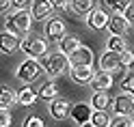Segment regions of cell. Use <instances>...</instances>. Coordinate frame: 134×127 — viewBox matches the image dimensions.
Wrapping results in <instances>:
<instances>
[{"label": "cell", "instance_id": "cell-7", "mask_svg": "<svg viewBox=\"0 0 134 127\" xmlns=\"http://www.w3.org/2000/svg\"><path fill=\"white\" fill-rule=\"evenodd\" d=\"M48 112H50V116H52L54 121H65V118L69 116V112H71V104L67 99H63V97H56V99L50 101Z\"/></svg>", "mask_w": 134, "mask_h": 127}, {"label": "cell", "instance_id": "cell-23", "mask_svg": "<svg viewBox=\"0 0 134 127\" xmlns=\"http://www.w3.org/2000/svg\"><path fill=\"white\" fill-rule=\"evenodd\" d=\"M106 50H113V52L121 54L123 50H128V43H125V39L121 35H110L106 39Z\"/></svg>", "mask_w": 134, "mask_h": 127}, {"label": "cell", "instance_id": "cell-13", "mask_svg": "<svg viewBox=\"0 0 134 127\" xmlns=\"http://www.w3.org/2000/svg\"><path fill=\"white\" fill-rule=\"evenodd\" d=\"M106 28L110 30V35H121V37H125L130 24H128V20L123 17V13H113L110 20H108V26H106Z\"/></svg>", "mask_w": 134, "mask_h": 127}, {"label": "cell", "instance_id": "cell-15", "mask_svg": "<svg viewBox=\"0 0 134 127\" xmlns=\"http://www.w3.org/2000/svg\"><path fill=\"white\" fill-rule=\"evenodd\" d=\"M113 84H115V78H113V73H108V71H99V73L93 75V80H91L93 90H108V88H113Z\"/></svg>", "mask_w": 134, "mask_h": 127}, {"label": "cell", "instance_id": "cell-3", "mask_svg": "<svg viewBox=\"0 0 134 127\" xmlns=\"http://www.w3.org/2000/svg\"><path fill=\"white\" fill-rule=\"evenodd\" d=\"M20 50L28 58L43 56V54H48V39H41V37H35V35H26L20 41Z\"/></svg>", "mask_w": 134, "mask_h": 127}, {"label": "cell", "instance_id": "cell-28", "mask_svg": "<svg viewBox=\"0 0 134 127\" xmlns=\"http://www.w3.org/2000/svg\"><path fill=\"white\" fill-rule=\"evenodd\" d=\"M132 61H134V52H132V50H123V52L119 54V65H121V69H130Z\"/></svg>", "mask_w": 134, "mask_h": 127}, {"label": "cell", "instance_id": "cell-29", "mask_svg": "<svg viewBox=\"0 0 134 127\" xmlns=\"http://www.w3.org/2000/svg\"><path fill=\"white\" fill-rule=\"evenodd\" d=\"M121 90L123 93H132V95H134V73H128L121 80Z\"/></svg>", "mask_w": 134, "mask_h": 127}, {"label": "cell", "instance_id": "cell-1", "mask_svg": "<svg viewBox=\"0 0 134 127\" xmlns=\"http://www.w3.org/2000/svg\"><path fill=\"white\" fill-rule=\"evenodd\" d=\"M41 67H43V71L50 75V78H61V75L69 73L71 69V58L63 54L61 50H56V52H48L43 56V61H41Z\"/></svg>", "mask_w": 134, "mask_h": 127}, {"label": "cell", "instance_id": "cell-19", "mask_svg": "<svg viewBox=\"0 0 134 127\" xmlns=\"http://www.w3.org/2000/svg\"><path fill=\"white\" fill-rule=\"evenodd\" d=\"M37 99H39V95H37V93L32 90L30 86H28V84H24V86L18 90V104H20V106H24V108H30Z\"/></svg>", "mask_w": 134, "mask_h": 127}, {"label": "cell", "instance_id": "cell-14", "mask_svg": "<svg viewBox=\"0 0 134 127\" xmlns=\"http://www.w3.org/2000/svg\"><path fill=\"white\" fill-rule=\"evenodd\" d=\"M52 2L50 0H35V2H30V13L35 20H46L52 15Z\"/></svg>", "mask_w": 134, "mask_h": 127}, {"label": "cell", "instance_id": "cell-33", "mask_svg": "<svg viewBox=\"0 0 134 127\" xmlns=\"http://www.w3.org/2000/svg\"><path fill=\"white\" fill-rule=\"evenodd\" d=\"M11 4L15 7V9H26V7L30 4V0H11Z\"/></svg>", "mask_w": 134, "mask_h": 127}, {"label": "cell", "instance_id": "cell-20", "mask_svg": "<svg viewBox=\"0 0 134 127\" xmlns=\"http://www.w3.org/2000/svg\"><path fill=\"white\" fill-rule=\"evenodd\" d=\"M39 99H43V101H52V99H56V95H58V86H56V82L54 80H50V82H43L39 86Z\"/></svg>", "mask_w": 134, "mask_h": 127}, {"label": "cell", "instance_id": "cell-4", "mask_svg": "<svg viewBox=\"0 0 134 127\" xmlns=\"http://www.w3.org/2000/svg\"><path fill=\"white\" fill-rule=\"evenodd\" d=\"M41 71H43V67H41V63H37V58H26L24 63H20L18 71H15V78L24 84H30L41 75Z\"/></svg>", "mask_w": 134, "mask_h": 127}, {"label": "cell", "instance_id": "cell-26", "mask_svg": "<svg viewBox=\"0 0 134 127\" xmlns=\"http://www.w3.org/2000/svg\"><path fill=\"white\" fill-rule=\"evenodd\" d=\"M108 127H134V116H117L110 121Z\"/></svg>", "mask_w": 134, "mask_h": 127}, {"label": "cell", "instance_id": "cell-36", "mask_svg": "<svg viewBox=\"0 0 134 127\" xmlns=\"http://www.w3.org/2000/svg\"><path fill=\"white\" fill-rule=\"evenodd\" d=\"M130 73H134V61H132V65H130Z\"/></svg>", "mask_w": 134, "mask_h": 127}, {"label": "cell", "instance_id": "cell-32", "mask_svg": "<svg viewBox=\"0 0 134 127\" xmlns=\"http://www.w3.org/2000/svg\"><path fill=\"white\" fill-rule=\"evenodd\" d=\"M123 17L128 20V24H134V2H132V4L128 7V9L123 11Z\"/></svg>", "mask_w": 134, "mask_h": 127}, {"label": "cell", "instance_id": "cell-34", "mask_svg": "<svg viewBox=\"0 0 134 127\" xmlns=\"http://www.w3.org/2000/svg\"><path fill=\"white\" fill-rule=\"evenodd\" d=\"M11 0H0V15H2V13H7V11H9L11 9Z\"/></svg>", "mask_w": 134, "mask_h": 127}, {"label": "cell", "instance_id": "cell-25", "mask_svg": "<svg viewBox=\"0 0 134 127\" xmlns=\"http://www.w3.org/2000/svg\"><path fill=\"white\" fill-rule=\"evenodd\" d=\"M104 2H106V7H108L113 13H123V11L132 4V0H104Z\"/></svg>", "mask_w": 134, "mask_h": 127}, {"label": "cell", "instance_id": "cell-12", "mask_svg": "<svg viewBox=\"0 0 134 127\" xmlns=\"http://www.w3.org/2000/svg\"><path fill=\"white\" fill-rule=\"evenodd\" d=\"M20 41L22 39L15 32H9V30L0 32V52L2 54H13L15 50H20Z\"/></svg>", "mask_w": 134, "mask_h": 127}, {"label": "cell", "instance_id": "cell-17", "mask_svg": "<svg viewBox=\"0 0 134 127\" xmlns=\"http://www.w3.org/2000/svg\"><path fill=\"white\" fill-rule=\"evenodd\" d=\"M58 43V50H61L63 54H67V56H71L76 50L80 47V41H78V37H74V35H63L61 39L56 41Z\"/></svg>", "mask_w": 134, "mask_h": 127}, {"label": "cell", "instance_id": "cell-6", "mask_svg": "<svg viewBox=\"0 0 134 127\" xmlns=\"http://www.w3.org/2000/svg\"><path fill=\"white\" fill-rule=\"evenodd\" d=\"M93 65H71V69H69V78L76 82V84H91V80H93Z\"/></svg>", "mask_w": 134, "mask_h": 127}, {"label": "cell", "instance_id": "cell-2", "mask_svg": "<svg viewBox=\"0 0 134 127\" xmlns=\"http://www.w3.org/2000/svg\"><path fill=\"white\" fill-rule=\"evenodd\" d=\"M32 13L28 9H15L4 22V30L15 32V35H28V30L32 26Z\"/></svg>", "mask_w": 134, "mask_h": 127}, {"label": "cell", "instance_id": "cell-11", "mask_svg": "<svg viewBox=\"0 0 134 127\" xmlns=\"http://www.w3.org/2000/svg\"><path fill=\"white\" fill-rule=\"evenodd\" d=\"M121 65H119V54L113 52V50H106V52L99 56V71H108V73H115L119 71Z\"/></svg>", "mask_w": 134, "mask_h": 127}, {"label": "cell", "instance_id": "cell-10", "mask_svg": "<svg viewBox=\"0 0 134 127\" xmlns=\"http://www.w3.org/2000/svg\"><path fill=\"white\" fill-rule=\"evenodd\" d=\"M43 32H46V39L58 41L65 35V22H63V17H48V22L43 24Z\"/></svg>", "mask_w": 134, "mask_h": 127}, {"label": "cell", "instance_id": "cell-27", "mask_svg": "<svg viewBox=\"0 0 134 127\" xmlns=\"http://www.w3.org/2000/svg\"><path fill=\"white\" fill-rule=\"evenodd\" d=\"M22 127H46V123H43V118H41V116L28 114V116L22 121Z\"/></svg>", "mask_w": 134, "mask_h": 127}, {"label": "cell", "instance_id": "cell-9", "mask_svg": "<svg viewBox=\"0 0 134 127\" xmlns=\"http://www.w3.org/2000/svg\"><path fill=\"white\" fill-rule=\"evenodd\" d=\"M108 20H110V15H108L104 9H97V7L93 11L87 13V26L91 30H104L108 26Z\"/></svg>", "mask_w": 134, "mask_h": 127}, {"label": "cell", "instance_id": "cell-5", "mask_svg": "<svg viewBox=\"0 0 134 127\" xmlns=\"http://www.w3.org/2000/svg\"><path fill=\"white\" fill-rule=\"evenodd\" d=\"M110 108L115 110L117 116H132L134 114V95L132 93H121L113 99Z\"/></svg>", "mask_w": 134, "mask_h": 127}, {"label": "cell", "instance_id": "cell-30", "mask_svg": "<svg viewBox=\"0 0 134 127\" xmlns=\"http://www.w3.org/2000/svg\"><path fill=\"white\" fill-rule=\"evenodd\" d=\"M13 123V116L7 108H0V127H11Z\"/></svg>", "mask_w": 134, "mask_h": 127}, {"label": "cell", "instance_id": "cell-35", "mask_svg": "<svg viewBox=\"0 0 134 127\" xmlns=\"http://www.w3.org/2000/svg\"><path fill=\"white\" fill-rule=\"evenodd\" d=\"M80 127H95L93 123H85V125H80Z\"/></svg>", "mask_w": 134, "mask_h": 127}, {"label": "cell", "instance_id": "cell-22", "mask_svg": "<svg viewBox=\"0 0 134 127\" xmlns=\"http://www.w3.org/2000/svg\"><path fill=\"white\" fill-rule=\"evenodd\" d=\"M110 104H113V99L108 97L106 90H95L93 97H91V106L95 110H106V108H110Z\"/></svg>", "mask_w": 134, "mask_h": 127}, {"label": "cell", "instance_id": "cell-24", "mask_svg": "<svg viewBox=\"0 0 134 127\" xmlns=\"http://www.w3.org/2000/svg\"><path fill=\"white\" fill-rule=\"evenodd\" d=\"M110 114L106 112V110H93V116H91V123L95 127H108L110 125Z\"/></svg>", "mask_w": 134, "mask_h": 127}, {"label": "cell", "instance_id": "cell-31", "mask_svg": "<svg viewBox=\"0 0 134 127\" xmlns=\"http://www.w3.org/2000/svg\"><path fill=\"white\" fill-rule=\"evenodd\" d=\"M50 2H52L54 9H61V11L69 9V0H50Z\"/></svg>", "mask_w": 134, "mask_h": 127}, {"label": "cell", "instance_id": "cell-18", "mask_svg": "<svg viewBox=\"0 0 134 127\" xmlns=\"http://www.w3.org/2000/svg\"><path fill=\"white\" fill-rule=\"evenodd\" d=\"M69 58H71V65H93V52L87 45H80Z\"/></svg>", "mask_w": 134, "mask_h": 127}, {"label": "cell", "instance_id": "cell-8", "mask_svg": "<svg viewBox=\"0 0 134 127\" xmlns=\"http://www.w3.org/2000/svg\"><path fill=\"white\" fill-rule=\"evenodd\" d=\"M93 106L91 104H85V101H78L76 106H71V112L69 116L76 121L78 125H85V123H91V116H93Z\"/></svg>", "mask_w": 134, "mask_h": 127}, {"label": "cell", "instance_id": "cell-16", "mask_svg": "<svg viewBox=\"0 0 134 127\" xmlns=\"http://www.w3.org/2000/svg\"><path fill=\"white\" fill-rule=\"evenodd\" d=\"M18 104V90H13L7 84H0V108H13Z\"/></svg>", "mask_w": 134, "mask_h": 127}, {"label": "cell", "instance_id": "cell-21", "mask_svg": "<svg viewBox=\"0 0 134 127\" xmlns=\"http://www.w3.org/2000/svg\"><path fill=\"white\" fill-rule=\"evenodd\" d=\"M69 9L76 15H87L95 9V0H69Z\"/></svg>", "mask_w": 134, "mask_h": 127}]
</instances>
